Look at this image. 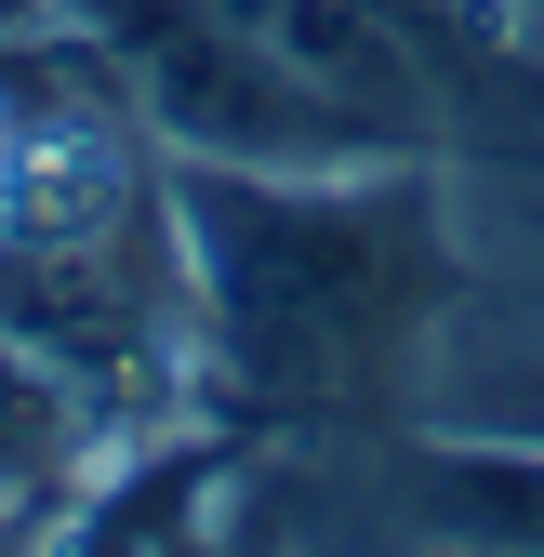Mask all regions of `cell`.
<instances>
[{
	"label": "cell",
	"mask_w": 544,
	"mask_h": 557,
	"mask_svg": "<svg viewBox=\"0 0 544 557\" xmlns=\"http://www.w3.org/2000/svg\"><path fill=\"white\" fill-rule=\"evenodd\" d=\"M173 226H186V293L199 345L265 385V398H346L398 345H438V213L385 160H173Z\"/></svg>",
	"instance_id": "obj_1"
},
{
	"label": "cell",
	"mask_w": 544,
	"mask_h": 557,
	"mask_svg": "<svg viewBox=\"0 0 544 557\" xmlns=\"http://www.w3.org/2000/svg\"><path fill=\"white\" fill-rule=\"evenodd\" d=\"M94 385L40 359V345L0 319V531L40 518V505H81V478H94Z\"/></svg>",
	"instance_id": "obj_2"
},
{
	"label": "cell",
	"mask_w": 544,
	"mask_h": 557,
	"mask_svg": "<svg viewBox=\"0 0 544 557\" xmlns=\"http://www.w3.org/2000/svg\"><path fill=\"white\" fill-rule=\"evenodd\" d=\"M492 27H505V53H531V66H544V0H492Z\"/></svg>",
	"instance_id": "obj_3"
}]
</instances>
